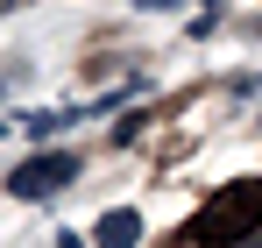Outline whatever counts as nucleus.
<instances>
[{"mask_svg":"<svg viewBox=\"0 0 262 248\" xmlns=\"http://www.w3.org/2000/svg\"><path fill=\"white\" fill-rule=\"evenodd\" d=\"M71 177H78V156H71V149H36L29 163L7 177V192H14V199H57Z\"/></svg>","mask_w":262,"mask_h":248,"instance_id":"1","label":"nucleus"},{"mask_svg":"<svg viewBox=\"0 0 262 248\" xmlns=\"http://www.w3.org/2000/svg\"><path fill=\"white\" fill-rule=\"evenodd\" d=\"M241 248H262V227H255V234H248V241H241Z\"/></svg>","mask_w":262,"mask_h":248,"instance_id":"5","label":"nucleus"},{"mask_svg":"<svg viewBox=\"0 0 262 248\" xmlns=\"http://www.w3.org/2000/svg\"><path fill=\"white\" fill-rule=\"evenodd\" d=\"M135 14H170V7H184V0H128Z\"/></svg>","mask_w":262,"mask_h":248,"instance_id":"4","label":"nucleus"},{"mask_svg":"<svg viewBox=\"0 0 262 248\" xmlns=\"http://www.w3.org/2000/svg\"><path fill=\"white\" fill-rule=\"evenodd\" d=\"M92 241H99V248H135V241H142V213H135V206H114V213H99Z\"/></svg>","mask_w":262,"mask_h":248,"instance_id":"2","label":"nucleus"},{"mask_svg":"<svg viewBox=\"0 0 262 248\" xmlns=\"http://www.w3.org/2000/svg\"><path fill=\"white\" fill-rule=\"evenodd\" d=\"M0 128H7V121H0Z\"/></svg>","mask_w":262,"mask_h":248,"instance_id":"6","label":"nucleus"},{"mask_svg":"<svg viewBox=\"0 0 262 248\" xmlns=\"http://www.w3.org/2000/svg\"><path fill=\"white\" fill-rule=\"evenodd\" d=\"M57 128H64V114H21V135H29V142H50Z\"/></svg>","mask_w":262,"mask_h":248,"instance_id":"3","label":"nucleus"}]
</instances>
